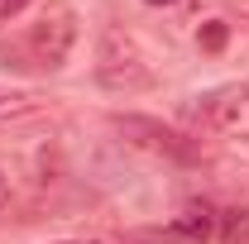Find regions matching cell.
I'll use <instances>...</instances> for the list:
<instances>
[{
  "label": "cell",
  "mask_w": 249,
  "mask_h": 244,
  "mask_svg": "<svg viewBox=\"0 0 249 244\" xmlns=\"http://www.w3.org/2000/svg\"><path fill=\"white\" fill-rule=\"evenodd\" d=\"M0 201H5V173H0Z\"/></svg>",
  "instance_id": "cell-10"
},
{
  "label": "cell",
  "mask_w": 249,
  "mask_h": 244,
  "mask_svg": "<svg viewBox=\"0 0 249 244\" xmlns=\"http://www.w3.org/2000/svg\"><path fill=\"white\" fill-rule=\"evenodd\" d=\"M72 38H77V15L62 10V5H53L24 34L0 38V67H15V72H53V67L67 62Z\"/></svg>",
  "instance_id": "cell-1"
},
{
  "label": "cell",
  "mask_w": 249,
  "mask_h": 244,
  "mask_svg": "<svg viewBox=\"0 0 249 244\" xmlns=\"http://www.w3.org/2000/svg\"><path fill=\"white\" fill-rule=\"evenodd\" d=\"M38 110V96L19 91V87H0V120H19V115H34Z\"/></svg>",
  "instance_id": "cell-6"
},
{
  "label": "cell",
  "mask_w": 249,
  "mask_h": 244,
  "mask_svg": "<svg viewBox=\"0 0 249 244\" xmlns=\"http://www.w3.org/2000/svg\"><path fill=\"white\" fill-rule=\"evenodd\" d=\"M173 230H178L187 244H201L216 230V215H211V206H196V201H192V206H182V215L173 220Z\"/></svg>",
  "instance_id": "cell-4"
},
{
  "label": "cell",
  "mask_w": 249,
  "mask_h": 244,
  "mask_svg": "<svg viewBox=\"0 0 249 244\" xmlns=\"http://www.w3.org/2000/svg\"><path fill=\"white\" fill-rule=\"evenodd\" d=\"M149 5H178V0H149Z\"/></svg>",
  "instance_id": "cell-9"
},
{
  "label": "cell",
  "mask_w": 249,
  "mask_h": 244,
  "mask_svg": "<svg viewBox=\"0 0 249 244\" xmlns=\"http://www.w3.org/2000/svg\"><path fill=\"white\" fill-rule=\"evenodd\" d=\"M225 38H230V24H225V19H206L201 34H196V43H201L206 53H220V48H225Z\"/></svg>",
  "instance_id": "cell-7"
},
{
  "label": "cell",
  "mask_w": 249,
  "mask_h": 244,
  "mask_svg": "<svg viewBox=\"0 0 249 244\" xmlns=\"http://www.w3.org/2000/svg\"><path fill=\"white\" fill-rule=\"evenodd\" d=\"M96 77H101V87H110V91H144V87H154V72L139 62V53L120 43L115 34L106 38V53L96 62Z\"/></svg>",
  "instance_id": "cell-2"
},
{
  "label": "cell",
  "mask_w": 249,
  "mask_h": 244,
  "mask_svg": "<svg viewBox=\"0 0 249 244\" xmlns=\"http://www.w3.org/2000/svg\"><path fill=\"white\" fill-rule=\"evenodd\" d=\"M240 105H245V91H240V87H225V91H211V96H206L196 115H206L211 124H230L235 115H240Z\"/></svg>",
  "instance_id": "cell-5"
},
{
  "label": "cell",
  "mask_w": 249,
  "mask_h": 244,
  "mask_svg": "<svg viewBox=\"0 0 249 244\" xmlns=\"http://www.w3.org/2000/svg\"><path fill=\"white\" fill-rule=\"evenodd\" d=\"M115 129H120L124 139H134V144L154 149V153H168V158H192V149L182 144V134H173L168 124H158V120H144V115H115Z\"/></svg>",
  "instance_id": "cell-3"
},
{
  "label": "cell",
  "mask_w": 249,
  "mask_h": 244,
  "mask_svg": "<svg viewBox=\"0 0 249 244\" xmlns=\"http://www.w3.org/2000/svg\"><path fill=\"white\" fill-rule=\"evenodd\" d=\"M24 5H34V0H0V24H5V19H15Z\"/></svg>",
  "instance_id": "cell-8"
}]
</instances>
